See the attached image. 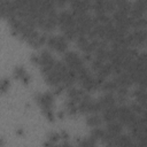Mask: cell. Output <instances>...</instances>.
<instances>
[{
	"mask_svg": "<svg viewBox=\"0 0 147 147\" xmlns=\"http://www.w3.org/2000/svg\"><path fill=\"white\" fill-rule=\"evenodd\" d=\"M57 23L60 24L61 29H68V28H75L77 22H76V16L74 13L70 11H62L61 14L57 15Z\"/></svg>",
	"mask_w": 147,
	"mask_h": 147,
	"instance_id": "obj_5",
	"label": "cell"
},
{
	"mask_svg": "<svg viewBox=\"0 0 147 147\" xmlns=\"http://www.w3.org/2000/svg\"><path fill=\"white\" fill-rule=\"evenodd\" d=\"M117 114H118V107H116L115 105L107 107L102 110V119L106 122L115 121L117 119Z\"/></svg>",
	"mask_w": 147,
	"mask_h": 147,
	"instance_id": "obj_7",
	"label": "cell"
},
{
	"mask_svg": "<svg viewBox=\"0 0 147 147\" xmlns=\"http://www.w3.org/2000/svg\"><path fill=\"white\" fill-rule=\"evenodd\" d=\"M47 45L52 49L63 53L67 49V38L64 36H51L47 38Z\"/></svg>",
	"mask_w": 147,
	"mask_h": 147,
	"instance_id": "obj_6",
	"label": "cell"
},
{
	"mask_svg": "<svg viewBox=\"0 0 147 147\" xmlns=\"http://www.w3.org/2000/svg\"><path fill=\"white\" fill-rule=\"evenodd\" d=\"M36 100L38 101L39 106L41 107L44 114L46 115V117L52 121L54 118V115H53V94L49 93V92H46V93H41V94H38L36 96Z\"/></svg>",
	"mask_w": 147,
	"mask_h": 147,
	"instance_id": "obj_1",
	"label": "cell"
},
{
	"mask_svg": "<svg viewBox=\"0 0 147 147\" xmlns=\"http://www.w3.org/2000/svg\"><path fill=\"white\" fill-rule=\"evenodd\" d=\"M84 94H85V92L83 90H79L76 87H70L68 90V98L76 102H79L82 100V98L84 96Z\"/></svg>",
	"mask_w": 147,
	"mask_h": 147,
	"instance_id": "obj_9",
	"label": "cell"
},
{
	"mask_svg": "<svg viewBox=\"0 0 147 147\" xmlns=\"http://www.w3.org/2000/svg\"><path fill=\"white\" fill-rule=\"evenodd\" d=\"M8 88H9V79L5 78V79H2V82H1V92L5 93V92H7Z\"/></svg>",
	"mask_w": 147,
	"mask_h": 147,
	"instance_id": "obj_15",
	"label": "cell"
},
{
	"mask_svg": "<svg viewBox=\"0 0 147 147\" xmlns=\"http://www.w3.org/2000/svg\"><path fill=\"white\" fill-rule=\"evenodd\" d=\"M113 145H116V146H131V145H133V142H132L131 137L121 133V134L115 139V141H114Z\"/></svg>",
	"mask_w": 147,
	"mask_h": 147,
	"instance_id": "obj_12",
	"label": "cell"
},
{
	"mask_svg": "<svg viewBox=\"0 0 147 147\" xmlns=\"http://www.w3.org/2000/svg\"><path fill=\"white\" fill-rule=\"evenodd\" d=\"M138 118V115L132 110L131 107L129 106H121L118 107V114H117V119L123 124V125H129L131 126L134 121Z\"/></svg>",
	"mask_w": 147,
	"mask_h": 147,
	"instance_id": "obj_3",
	"label": "cell"
},
{
	"mask_svg": "<svg viewBox=\"0 0 147 147\" xmlns=\"http://www.w3.org/2000/svg\"><path fill=\"white\" fill-rule=\"evenodd\" d=\"M129 46H144L147 44V29H136L133 32L126 34Z\"/></svg>",
	"mask_w": 147,
	"mask_h": 147,
	"instance_id": "obj_2",
	"label": "cell"
},
{
	"mask_svg": "<svg viewBox=\"0 0 147 147\" xmlns=\"http://www.w3.org/2000/svg\"><path fill=\"white\" fill-rule=\"evenodd\" d=\"M60 139H61V136H60L59 133H52V134L48 136V140H47V142H45V144H46V145H54V144L57 142Z\"/></svg>",
	"mask_w": 147,
	"mask_h": 147,
	"instance_id": "obj_14",
	"label": "cell"
},
{
	"mask_svg": "<svg viewBox=\"0 0 147 147\" xmlns=\"http://www.w3.org/2000/svg\"><path fill=\"white\" fill-rule=\"evenodd\" d=\"M115 101H116V98L114 96V94L111 92H106L99 100V105L101 107V110H103L105 108L107 107H110V106H114L115 105Z\"/></svg>",
	"mask_w": 147,
	"mask_h": 147,
	"instance_id": "obj_8",
	"label": "cell"
},
{
	"mask_svg": "<svg viewBox=\"0 0 147 147\" xmlns=\"http://www.w3.org/2000/svg\"><path fill=\"white\" fill-rule=\"evenodd\" d=\"M101 122H102V116H99L96 113L91 114V115L87 117V119H86L87 125H90V126H92V127L99 126V125L101 124Z\"/></svg>",
	"mask_w": 147,
	"mask_h": 147,
	"instance_id": "obj_13",
	"label": "cell"
},
{
	"mask_svg": "<svg viewBox=\"0 0 147 147\" xmlns=\"http://www.w3.org/2000/svg\"><path fill=\"white\" fill-rule=\"evenodd\" d=\"M64 63L70 68L74 69L75 71H78L80 68L84 67V61L83 59L75 52H67L63 56Z\"/></svg>",
	"mask_w": 147,
	"mask_h": 147,
	"instance_id": "obj_4",
	"label": "cell"
},
{
	"mask_svg": "<svg viewBox=\"0 0 147 147\" xmlns=\"http://www.w3.org/2000/svg\"><path fill=\"white\" fill-rule=\"evenodd\" d=\"M14 75H15L16 78H18L20 80H22L24 84H28L29 83V79H30L29 78V75H28V72L25 71V69L22 65H18V67L15 68Z\"/></svg>",
	"mask_w": 147,
	"mask_h": 147,
	"instance_id": "obj_11",
	"label": "cell"
},
{
	"mask_svg": "<svg viewBox=\"0 0 147 147\" xmlns=\"http://www.w3.org/2000/svg\"><path fill=\"white\" fill-rule=\"evenodd\" d=\"M131 26L136 29H147V18L144 16H139V17L131 16Z\"/></svg>",
	"mask_w": 147,
	"mask_h": 147,
	"instance_id": "obj_10",
	"label": "cell"
}]
</instances>
